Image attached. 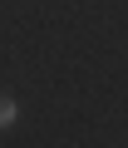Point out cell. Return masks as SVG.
<instances>
[{"mask_svg": "<svg viewBox=\"0 0 128 148\" xmlns=\"http://www.w3.org/2000/svg\"><path fill=\"white\" fill-rule=\"evenodd\" d=\"M5 123H15V99L0 94V128H5Z\"/></svg>", "mask_w": 128, "mask_h": 148, "instance_id": "obj_1", "label": "cell"}]
</instances>
